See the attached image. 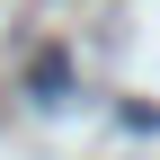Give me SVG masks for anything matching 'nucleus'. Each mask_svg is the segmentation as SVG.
I'll return each mask as SVG.
<instances>
[{"label": "nucleus", "mask_w": 160, "mask_h": 160, "mask_svg": "<svg viewBox=\"0 0 160 160\" xmlns=\"http://www.w3.org/2000/svg\"><path fill=\"white\" fill-rule=\"evenodd\" d=\"M27 89H36V98L53 107V98L71 89V71H62V53H36V71H27Z\"/></svg>", "instance_id": "f257e3e1"}]
</instances>
